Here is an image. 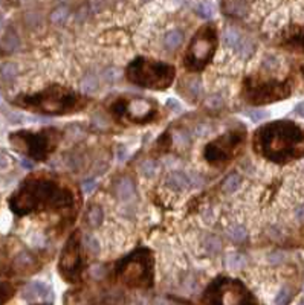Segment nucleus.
Masks as SVG:
<instances>
[{
  "instance_id": "nucleus-15",
  "label": "nucleus",
  "mask_w": 304,
  "mask_h": 305,
  "mask_svg": "<svg viewBox=\"0 0 304 305\" xmlns=\"http://www.w3.org/2000/svg\"><path fill=\"white\" fill-rule=\"evenodd\" d=\"M50 293V290L44 286V284H40V283H35V284H31L26 290H24V299L28 301H34V299H41V298H47Z\"/></svg>"
},
{
  "instance_id": "nucleus-25",
  "label": "nucleus",
  "mask_w": 304,
  "mask_h": 305,
  "mask_svg": "<svg viewBox=\"0 0 304 305\" xmlns=\"http://www.w3.org/2000/svg\"><path fill=\"white\" fill-rule=\"evenodd\" d=\"M213 9H214V5L210 3V2H200V3L196 5V12L204 18H210L214 12Z\"/></svg>"
},
{
  "instance_id": "nucleus-17",
  "label": "nucleus",
  "mask_w": 304,
  "mask_h": 305,
  "mask_svg": "<svg viewBox=\"0 0 304 305\" xmlns=\"http://www.w3.org/2000/svg\"><path fill=\"white\" fill-rule=\"evenodd\" d=\"M184 43V34L179 29H174L171 32H168L164 38V46L168 50H174L178 47H181V44Z\"/></svg>"
},
{
  "instance_id": "nucleus-20",
  "label": "nucleus",
  "mask_w": 304,
  "mask_h": 305,
  "mask_svg": "<svg viewBox=\"0 0 304 305\" xmlns=\"http://www.w3.org/2000/svg\"><path fill=\"white\" fill-rule=\"evenodd\" d=\"M86 221L89 223V226L92 228H96L101 225L103 221V209L99 206H92L87 214H86Z\"/></svg>"
},
{
  "instance_id": "nucleus-9",
  "label": "nucleus",
  "mask_w": 304,
  "mask_h": 305,
  "mask_svg": "<svg viewBox=\"0 0 304 305\" xmlns=\"http://www.w3.org/2000/svg\"><path fill=\"white\" fill-rule=\"evenodd\" d=\"M291 95L289 82L283 81H257L246 78L243 84V96L251 104H268L285 99Z\"/></svg>"
},
{
  "instance_id": "nucleus-30",
  "label": "nucleus",
  "mask_w": 304,
  "mask_h": 305,
  "mask_svg": "<svg viewBox=\"0 0 304 305\" xmlns=\"http://www.w3.org/2000/svg\"><path fill=\"white\" fill-rule=\"evenodd\" d=\"M93 188H95V182L93 180H89V182H84L83 183V189H84V192H92L93 191Z\"/></svg>"
},
{
  "instance_id": "nucleus-16",
  "label": "nucleus",
  "mask_w": 304,
  "mask_h": 305,
  "mask_svg": "<svg viewBox=\"0 0 304 305\" xmlns=\"http://www.w3.org/2000/svg\"><path fill=\"white\" fill-rule=\"evenodd\" d=\"M115 194L119 200L127 202L135 196V186L129 179H122L116 186H115Z\"/></svg>"
},
{
  "instance_id": "nucleus-22",
  "label": "nucleus",
  "mask_w": 304,
  "mask_h": 305,
  "mask_svg": "<svg viewBox=\"0 0 304 305\" xmlns=\"http://www.w3.org/2000/svg\"><path fill=\"white\" fill-rule=\"evenodd\" d=\"M248 263V258L242 254H231L226 260V266L233 270H239L243 269Z\"/></svg>"
},
{
  "instance_id": "nucleus-10",
  "label": "nucleus",
  "mask_w": 304,
  "mask_h": 305,
  "mask_svg": "<svg viewBox=\"0 0 304 305\" xmlns=\"http://www.w3.org/2000/svg\"><path fill=\"white\" fill-rule=\"evenodd\" d=\"M245 142V131L243 130H231L216 139L214 142L208 144L205 148V159L211 165H222L233 159V156L240 150L242 144Z\"/></svg>"
},
{
  "instance_id": "nucleus-19",
  "label": "nucleus",
  "mask_w": 304,
  "mask_h": 305,
  "mask_svg": "<svg viewBox=\"0 0 304 305\" xmlns=\"http://www.w3.org/2000/svg\"><path fill=\"white\" fill-rule=\"evenodd\" d=\"M222 38H223V43H225L226 47H237L239 43L242 41V35H240V32H239L237 29L231 27V26L226 27V29L223 31Z\"/></svg>"
},
{
  "instance_id": "nucleus-21",
  "label": "nucleus",
  "mask_w": 304,
  "mask_h": 305,
  "mask_svg": "<svg viewBox=\"0 0 304 305\" xmlns=\"http://www.w3.org/2000/svg\"><path fill=\"white\" fill-rule=\"evenodd\" d=\"M15 293L14 284L9 281H0V305H5Z\"/></svg>"
},
{
  "instance_id": "nucleus-2",
  "label": "nucleus",
  "mask_w": 304,
  "mask_h": 305,
  "mask_svg": "<svg viewBox=\"0 0 304 305\" xmlns=\"http://www.w3.org/2000/svg\"><path fill=\"white\" fill-rule=\"evenodd\" d=\"M254 148L275 163L291 162L304 156V128L291 121L266 124L256 131Z\"/></svg>"
},
{
  "instance_id": "nucleus-12",
  "label": "nucleus",
  "mask_w": 304,
  "mask_h": 305,
  "mask_svg": "<svg viewBox=\"0 0 304 305\" xmlns=\"http://www.w3.org/2000/svg\"><path fill=\"white\" fill-rule=\"evenodd\" d=\"M58 269H60V275L67 283H77L80 280L81 272H83V261L80 255V234L78 232L73 234L67 240L61 252Z\"/></svg>"
},
{
  "instance_id": "nucleus-34",
  "label": "nucleus",
  "mask_w": 304,
  "mask_h": 305,
  "mask_svg": "<svg viewBox=\"0 0 304 305\" xmlns=\"http://www.w3.org/2000/svg\"><path fill=\"white\" fill-rule=\"evenodd\" d=\"M303 75H304V69H303Z\"/></svg>"
},
{
  "instance_id": "nucleus-29",
  "label": "nucleus",
  "mask_w": 304,
  "mask_h": 305,
  "mask_svg": "<svg viewBox=\"0 0 304 305\" xmlns=\"http://www.w3.org/2000/svg\"><path fill=\"white\" fill-rule=\"evenodd\" d=\"M66 15H67L66 9H58V11H55V12H54V15H52V20H54L55 23H61V21L66 18Z\"/></svg>"
},
{
  "instance_id": "nucleus-27",
  "label": "nucleus",
  "mask_w": 304,
  "mask_h": 305,
  "mask_svg": "<svg viewBox=\"0 0 304 305\" xmlns=\"http://www.w3.org/2000/svg\"><path fill=\"white\" fill-rule=\"evenodd\" d=\"M248 116L254 121V122H259V121H263L266 118H269V113L265 112V110H260V108H256V110H251L248 112Z\"/></svg>"
},
{
  "instance_id": "nucleus-14",
  "label": "nucleus",
  "mask_w": 304,
  "mask_h": 305,
  "mask_svg": "<svg viewBox=\"0 0 304 305\" xmlns=\"http://www.w3.org/2000/svg\"><path fill=\"white\" fill-rule=\"evenodd\" d=\"M282 43L288 46V49H295L304 52V27L295 29L294 32H286L283 35Z\"/></svg>"
},
{
  "instance_id": "nucleus-13",
  "label": "nucleus",
  "mask_w": 304,
  "mask_h": 305,
  "mask_svg": "<svg viewBox=\"0 0 304 305\" xmlns=\"http://www.w3.org/2000/svg\"><path fill=\"white\" fill-rule=\"evenodd\" d=\"M167 183H168V186H170L173 191H176V192H185V191H188L190 186H191L190 177H188L185 173H182V171H174V173H171V174L168 176V179H167Z\"/></svg>"
},
{
  "instance_id": "nucleus-18",
  "label": "nucleus",
  "mask_w": 304,
  "mask_h": 305,
  "mask_svg": "<svg viewBox=\"0 0 304 305\" xmlns=\"http://www.w3.org/2000/svg\"><path fill=\"white\" fill-rule=\"evenodd\" d=\"M240 185H242L240 176L236 174V173H231V174L226 176L225 180L222 182V191H223L225 194H234V192L240 188Z\"/></svg>"
},
{
  "instance_id": "nucleus-6",
  "label": "nucleus",
  "mask_w": 304,
  "mask_h": 305,
  "mask_svg": "<svg viewBox=\"0 0 304 305\" xmlns=\"http://www.w3.org/2000/svg\"><path fill=\"white\" fill-rule=\"evenodd\" d=\"M118 278L129 287L148 289L153 286V255L141 247L121 260L116 266Z\"/></svg>"
},
{
  "instance_id": "nucleus-8",
  "label": "nucleus",
  "mask_w": 304,
  "mask_h": 305,
  "mask_svg": "<svg viewBox=\"0 0 304 305\" xmlns=\"http://www.w3.org/2000/svg\"><path fill=\"white\" fill-rule=\"evenodd\" d=\"M217 47V34L213 24H207L194 35L184 64L190 70H202L213 58Z\"/></svg>"
},
{
  "instance_id": "nucleus-26",
  "label": "nucleus",
  "mask_w": 304,
  "mask_h": 305,
  "mask_svg": "<svg viewBox=\"0 0 304 305\" xmlns=\"http://www.w3.org/2000/svg\"><path fill=\"white\" fill-rule=\"evenodd\" d=\"M292 299V290L289 287H283L275 296V305H288Z\"/></svg>"
},
{
  "instance_id": "nucleus-11",
  "label": "nucleus",
  "mask_w": 304,
  "mask_h": 305,
  "mask_svg": "<svg viewBox=\"0 0 304 305\" xmlns=\"http://www.w3.org/2000/svg\"><path fill=\"white\" fill-rule=\"evenodd\" d=\"M112 110L118 116H125L133 122H147L153 119L158 113V105L151 99L133 98V99H118Z\"/></svg>"
},
{
  "instance_id": "nucleus-5",
  "label": "nucleus",
  "mask_w": 304,
  "mask_h": 305,
  "mask_svg": "<svg viewBox=\"0 0 304 305\" xmlns=\"http://www.w3.org/2000/svg\"><path fill=\"white\" fill-rule=\"evenodd\" d=\"M174 67L167 63L153 61L147 58H136L127 67V78L141 87L164 90L171 86L174 79Z\"/></svg>"
},
{
  "instance_id": "nucleus-3",
  "label": "nucleus",
  "mask_w": 304,
  "mask_h": 305,
  "mask_svg": "<svg viewBox=\"0 0 304 305\" xmlns=\"http://www.w3.org/2000/svg\"><path fill=\"white\" fill-rule=\"evenodd\" d=\"M89 99L84 96L61 87L58 84L37 93H21L12 99V104L29 112H38L46 115H67L81 110Z\"/></svg>"
},
{
  "instance_id": "nucleus-33",
  "label": "nucleus",
  "mask_w": 304,
  "mask_h": 305,
  "mask_svg": "<svg viewBox=\"0 0 304 305\" xmlns=\"http://www.w3.org/2000/svg\"><path fill=\"white\" fill-rule=\"evenodd\" d=\"M300 305H304V301H303V302H301V304H300Z\"/></svg>"
},
{
  "instance_id": "nucleus-28",
  "label": "nucleus",
  "mask_w": 304,
  "mask_h": 305,
  "mask_svg": "<svg viewBox=\"0 0 304 305\" xmlns=\"http://www.w3.org/2000/svg\"><path fill=\"white\" fill-rule=\"evenodd\" d=\"M86 249H87V252H90L92 255H96L98 252H99V244H98V241L93 238V237H87L86 238Z\"/></svg>"
},
{
  "instance_id": "nucleus-4",
  "label": "nucleus",
  "mask_w": 304,
  "mask_h": 305,
  "mask_svg": "<svg viewBox=\"0 0 304 305\" xmlns=\"http://www.w3.org/2000/svg\"><path fill=\"white\" fill-rule=\"evenodd\" d=\"M11 147L23 156L43 162L46 160L61 141V131L57 128H43L40 131L20 130L12 131L8 137Z\"/></svg>"
},
{
  "instance_id": "nucleus-1",
  "label": "nucleus",
  "mask_w": 304,
  "mask_h": 305,
  "mask_svg": "<svg viewBox=\"0 0 304 305\" xmlns=\"http://www.w3.org/2000/svg\"><path fill=\"white\" fill-rule=\"evenodd\" d=\"M72 203V191L58 180L43 174H32L26 177L18 189L9 197V208L18 217L41 211L69 208Z\"/></svg>"
},
{
  "instance_id": "nucleus-7",
  "label": "nucleus",
  "mask_w": 304,
  "mask_h": 305,
  "mask_svg": "<svg viewBox=\"0 0 304 305\" xmlns=\"http://www.w3.org/2000/svg\"><path fill=\"white\" fill-rule=\"evenodd\" d=\"M205 305H259L254 295L239 280L216 278L204 295Z\"/></svg>"
},
{
  "instance_id": "nucleus-32",
  "label": "nucleus",
  "mask_w": 304,
  "mask_h": 305,
  "mask_svg": "<svg viewBox=\"0 0 304 305\" xmlns=\"http://www.w3.org/2000/svg\"><path fill=\"white\" fill-rule=\"evenodd\" d=\"M295 112H297V115H300L301 118H304V101L303 102H300V104H297Z\"/></svg>"
},
{
  "instance_id": "nucleus-31",
  "label": "nucleus",
  "mask_w": 304,
  "mask_h": 305,
  "mask_svg": "<svg viewBox=\"0 0 304 305\" xmlns=\"http://www.w3.org/2000/svg\"><path fill=\"white\" fill-rule=\"evenodd\" d=\"M295 217H297V220H300V221H304V205L303 206H300L297 211H295Z\"/></svg>"
},
{
  "instance_id": "nucleus-24",
  "label": "nucleus",
  "mask_w": 304,
  "mask_h": 305,
  "mask_svg": "<svg viewBox=\"0 0 304 305\" xmlns=\"http://www.w3.org/2000/svg\"><path fill=\"white\" fill-rule=\"evenodd\" d=\"M254 49H256V46H254V43H251L249 40H242V41L239 43V46L236 47L237 53H239L242 58H248V57L254 52Z\"/></svg>"
},
{
  "instance_id": "nucleus-23",
  "label": "nucleus",
  "mask_w": 304,
  "mask_h": 305,
  "mask_svg": "<svg viewBox=\"0 0 304 305\" xmlns=\"http://www.w3.org/2000/svg\"><path fill=\"white\" fill-rule=\"evenodd\" d=\"M246 229L243 226H233L230 231H228V237L231 241L234 243H240V241H245L246 240Z\"/></svg>"
}]
</instances>
